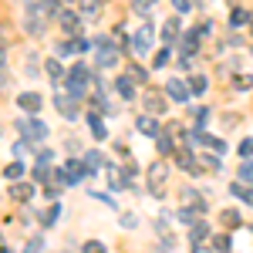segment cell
I'll return each instance as SVG.
<instances>
[{"label": "cell", "mask_w": 253, "mask_h": 253, "mask_svg": "<svg viewBox=\"0 0 253 253\" xmlns=\"http://www.w3.org/2000/svg\"><path fill=\"white\" fill-rule=\"evenodd\" d=\"M118 54H122V47H112L108 38H98L95 41V64H98V68H115Z\"/></svg>", "instance_id": "6da1fadb"}, {"label": "cell", "mask_w": 253, "mask_h": 253, "mask_svg": "<svg viewBox=\"0 0 253 253\" xmlns=\"http://www.w3.org/2000/svg\"><path fill=\"white\" fill-rule=\"evenodd\" d=\"M14 128L20 132V138H24V142H44V138H47V125H44L41 118H27V122H17Z\"/></svg>", "instance_id": "7a4b0ae2"}, {"label": "cell", "mask_w": 253, "mask_h": 253, "mask_svg": "<svg viewBox=\"0 0 253 253\" xmlns=\"http://www.w3.org/2000/svg\"><path fill=\"white\" fill-rule=\"evenodd\" d=\"M132 51L135 54H149L152 51V24H145V27H138L135 38H132Z\"/></svg>", "instance_id": "3957f363"}, {"label": "cell", "mask_w": 253, "mask_h": 253, "mask_svg": "<svg viewBox=\"0 0 253 253\" xmlns=\"http://www.w3.org/2000/svg\"><path fill=\"white\" fill-rule=\"evenodd\" d=\"M166 175H169V166H166V162L149 166V179H152V193H156V196H162V182H166Z\"/></svg>", "instance_id": "277c9868"}, {"label": "cell", "mask_w": 253, "mask_h": 253, "mask_svg": "<svg viewBox=\"0 0 253 253\" xmlns=\"http://www.w3.org/2000/svg\"><path fill=\"white\" fill-rule=\"evenodd\" d=\"M166 95L175 98V101H189V88H186V81H182V78H169V84H166Z\"/></svg>", "instance_id": "5b68a950"}, {"label": "cell", "mask_w": 253, "mask_h": 253, "mask_svg": "<svg viewBox=\"0 0 253 253\" xmlns=\"http://www.w3.org/2000/svg\"><path fill=\"white\" fill-rule=\"evenodd\" d=\"M64 172H68V182L75 186V182H81V179L88 175V169H84V162H78V159H68V166H64Z\"/></svg>", "instance_id": "8992f818"}, {"label": "cell", "mask_w": 253, "mask_h": 253, "mask_svg": "<svg viewBox=\"0 0 253 253\" xmlns=\"http://www.w3.org/2000/svg\"><path fill=\"white\" fill-rule=\"evenodd\" d=\"M58 112L64 118H78V105H75V98H71V95H61L58 98Z\"/></svg>", "instance_id": "52a82bcc"}, {"label": "cell", "mask_w": 253, "mask_h": 253, "mask_svg": "<svg viewBox=\"0 0 253 253\" xmlns=\"http://www.w3.org/2000/svg\"><path fill=\"white\" fill-rule=\"evenodd\" d=\"M17 105L24 108V112H41V95H34V91H24V95L17 98Z\"/></svg>", "instance_id": "ba28073f"}, {"label": "cell", "mask_w": 253, "mask_h": 253, "mask_svg": "<svg viewBox=\"0 0 253 253\" xmlns=\"http://www.w3.org/2000/svg\"><path fill=\"white\" fill-rule=\"evenodd\" d=\"M10 196H14L17 203H27V199L34 196V186H31V182H14V186H10Z\"/></svg>", "instance_id": "9c48e42d"}, {"label": "cell", "mask_w": 253, "mask_h": 253, "mask_svg": "<svg viewBox=\"0 0 253 253\" xmlns=\"http://www.w3.org/2000/svg\"><path fill=\"white\" fill-rule=\"evenodd\" d=\"M101 162H105V159H101V152H98V149L84 152V169H88V175H95L98 169H101Z\"/></svg>", "instance_id": "30bf717a"}, {"label": "cell", "mask_w": 253, "mask_h": 253, "mask_svg": "<svg viewBox=\"0 0 253 253\" xmlns=\"http://www.w3.org/2000/svg\"><path fill=\"white\" fill-rule=\"evenodd\" d=\"M138 132H142V135H149V138H152V135H159L156 118H149V115H145V118H138Z\"/></svg>", "instance_id": "8fae6325"}, {"label": "cell", "mask_w": 253, "mask_h": 253, "mask_svg": "<svg viewBox=\"0 0 253 253\" xmlns=\"http://www.w3.org/2000/svg\"><path fill=\"white\" fill-rule=\"evenodd\" d=\"M145 108H149L152 115H162V112H166V101L159 95H145Z\"/></svg>", "instance_id": "7c38bea8"}, {"label": "cell", "mask_w": 253, "mask_h": 253, "mask_svg": "<svg viewBox=\"0 0 253 253\" xmlns=\"http://www.w3.org/2000/svg\"><path fill=\"white\" fill-rule=\"evenodd\" d=\"M88 125H91V135H95V138H105V135H108V128H105V122H101L98 115H88Z\"/></svg>", "instance_id": "4fadbf2b"}, {"label": "cell", "mask_w": 253, "mask_h": 253, "mask_svg": "<svg viewBox=\"0 0 253 253\" xmlns=\"http://www.w3.org/2000/svg\"><path fill=\"white\" fill-rule=\"evenodd\" d=\"M115 88H118V95H122V98H132V95H135V84H132L128 78H118Z\"/></svg>", "instance_id": "5bb4252c"}, {"label": "cell", "mask_w": 253, "mask_h": 253, "mask_svg": "<svg viewBox=\"0 0 253 253\" xmlns=\"http://www.w3.org/2000/svg\"><path fill=\"white\" fill-rule=\"evenodd\" d=\"M44 68H47V78H51V81H61V75H64V71H61V61L58 58H51Z\"/></svg>", "instance_id": "9a60e30c"}, {"label": "cell", "mask_w": 253, "mask_h": 253, "mask_svg": "<svg viewBox=\"0 0 253 253\" xmlns=\"http://www.w3.org/2000/svg\"><path fill=\"white\" fill-rule=\"evenodd\" d=\"M88 78H91V71H88L84 64H75V68H71V81H78V84H84Z\"/></svg>", "instance_id": "2e32d148"}, {"label": "cell", "mask_w": 253, "mask_h": 253, "mask_svg": "<svg viewBox=\"0 0 253 253\" xmlns=\"http://www.w3.org/2000/svg\"><path fill=\"white\" fill-rule=\"evenodd\" d=\"M175 34H179V20H169V24L162 27V38H166V44H172Z\"/></svg>", "instance_id": "e0dca14e"}, {"label": "cell", "mask_w": 253, "mask_h": 253, "mask_svg": "<svg viewBox=\"0 0 253 253\" xmlns=\"http://www.w3.org/2000/svg\"><path fill=\"white\" fill-rule=\"evenodd\" d=\"M61 24H64L68 34H78V17L75 14H61Z\"/></svg>", "instance_id": "ac0fdd59"}, {"label": "cell", "mask_w": 253, "mask_h": 253, "mask_svg": "<svg viewBox=\"0 0 253 253\" xmlns=\"http://www.w3.org/2000/svg\"><path fill=\"white\" fill-rule=\"evenodd\" d=\"M3 175H7V179L14 182V179H20V175H24V166H20V162H10V166L3 169Z\"/></svg>", "instance_id": "d6986e66"}, {"label": "cell", "mask_w": 253, "mask_h": 253, "mask_svg": "<svg viewBox=\"0 0 253 253\" xmlns=\"http://www.w3.org/2000/svg\"><path fill=\"white\" fill-rule=\"evenodd\" d=\"M206 236H210V226H206V223H196V226H193V243L206 240Z\"/></svg>", "instance_id": "ffe728a7"}, {"label": "cell", "mask_w": 253, "mask_h": 253, "mask_svg": "<svg viewBox=\"0 0 253 253\" xmlns=\"http://www.w3.org/2000/svg\"><path fill=\"white\" fill-rule=\"evenodd\" d=\"M68 54H78L75 41H64V44H58V58H68Z\"/></svg>", "instance_id": "44dd1931"}, {"label": "cell", "mask_w": 253, "mask_h": 253, "mask_svg": "<svg viewBox=\"0 0 253 253\" xmlns=\"http://www.w3.org/2000/svg\"><path fill=\"white\" fill-rule=\"evenodd\" d=\"M230 193H233V196H240V199H247V203H253V193H250V189H243L240 182H233V186H230Z\"/></svg>", "instance_id": "7402d4cb"}, {"label": "cell", "mask_w": 253, "mask_h": 253, "mask_svg": "<svg viewBox=\"0 0 253 253\" xmlns=\"http://www.w3.org/2000/svg\"><path fill=\"white\" fill-rule=\"evenodd\" d=\"M247 17H250V14L236 7V10H233V20H230V27H243V24H247Z\"/></svg>", "instance_id": "603a6c76"}, {"label": "cell", "mask_w": 253, "mask_h": 253, "mask_svg": "<svg viewBox=\"0 0 253 253\" xmlns=\"http://www.w3.org/2000/svg\"><path fill=\"white\" fill-rule=\"evenodd\" d=\"M240 179L253 186V162H243V166H240Z\"/></svg>", "instance_id": "cb8c5ba5"}, {"label": "cell", "mask_w": 253, "mask_h": 253, "mask_svg": "<svg viewBox=\"0 0 253 253\" xmlns=\"http://www.w3.org/2000/svg\"><path fill=\"white\" fill-rule=\"evenodd\" d=\"M240 156L250 162V156H253V138H243V142H240Z\"/></svg>", "instance_id": "d4e9b609"}, {"label": "cell", "mask_w": 253, "mask_h": 253, "mask_svg": "<svg viewBox=\"0 0 253 253\" xmlns=\"http://www.w3.org/2000/svg\"><path fill=\"white\" fill-rule=\"evenodd\" d=\"M51 156H54L51 149H41V152H38V166H41V169H47V166H51Z\"/></svg>", "instance_id": "484cf974"}, {"label": "cell", "mask_w": 253, "mask_h": 253, "mask_svg": "<svg viewBox=\"0 0 253 253\" xmlns=\"http://www.w3.org/2000/svg\"><path fill=\"white\" fill-rule=\"evenodd\" d=\"M223 223H226V226H240V213H236V210H226V213H223Z\"/></svg>", "instance_id": "4316f807"}, {"label": "cell", "mask_w": 253, "mask_h": 253, "mask_svg": "<svg viewBox=\"0 0 253 253\" xmlns=\"http://www.w3.org/2000/svg\"><path fill=\"white\" fill-rule=\"evenodd\" d=\"M81 14H84V17H98V3H95V0H84Z\"/></svg>", "instance_id": "83f0119b"}, {"label": "cell", "mask_w": 253, "mask_h": 253, "mask_svg": "<svg viewBox=\"0 0 253 253\" xmlns=\"http://www.w3.org/2000/svg\"><path fill=\"white\" fill-rule=\"evenodd\" d=\"M58 213H61V206H51V210L44 213V219H41V223H44V226H51V223L58 219Z\"/></svg>", "instance_id": "f1b7e54d"}, {"label": "cell", "mask_w": 253, "mask_h": 253, "mask_svg": "<svg viewBox=\"0 0 253 253\" xmlns=\"http://www.w3.org/2000/svg\"><path fill=\"white\" fill-rule=\"evenodd\" d=\"M213 247H216L219 253H226V250H230V236H216V240H213Z\"/></svg>", "instance_id": "f546056e"}, {"label": "cell", "mask_w": 253, "mask_h": 253, "mask_svg": "<svg viewBox=\"0 0 253 253\" xmlns=\"http://www.w3.org/2000/svg\"><path fill=\"white\" fill-rule=\"evenodd\" d=\"M169 54H172V47H162V51L156 54V68H162V64L169 61Z\"/></svg>", "instance_id": "4dcf8cb0"}, {"label": "cell", "mask_w": 253, "mask_h": 253, "mask_svg": "<svg viewBox=\"0 0 253 253\" xmlns=\"http://www.w3.org/2000/svg\"><path fill=\"white\" fill-rule=\"evenodd\" d=\"M84 253H105V247H101L98 240H88V243H84Z\"/></svg>", "instance_id": "1f68e13d"}, {"label": "cell", "mask_w": 253, "mask_h": 253, "mask_svg": "<svg viewBox=\"0 0 253 253\" xmlns=\"http://www.w3.org/2000/svg\"><path fill=\"white\" fill-rule=\"evenodd\" d=\"M152 3H156V0H135V10H138V14H145Z\"/></svg>", "instance_id": "d6a6232c"}, {"label": "cell", "mask_w": 253, "mask_h": 253, "mask_svg": "<svg viewBox=\"0 0 253 253\" xmlns=\"http://www.w3.org/2000/svg\"><path fill=\"white\" fill-rule=\"evenodd\" d=\"M206 118H210V108H196V122L199 125H206Z\"/></svg>", "instance_id": "836d02e7"}, {"label": "cell", "mask_w": 253, "mask_h": 253, "mask_svg": "<svg viewBox=\"0 0 253 253\" xmlns=\"http://www.w3.org/2000/svg\"><path fill=\"white\" fill-rule=\"evenodd\" d=\"M128 75H132V78H135V81H145V78H149V75H145V71H142V68H132V71H128Z\"/></svg>", "instance_id": "e575fe53"}, {"label": "cell", "mask_w": 253, "mask_h": 253, "mask_svg": "<svg viewBox=\"0 0 253 253\" xmlns=\"http://www.w3.org/2000/svg\"><path fill=\"white\" fill-rule=\"evenodd\" d=\"M193 91H206V78H193Z\"/></svg>", "instance_id": "d590c367"}, {"label": "cell", "mask_w": 253, "mask_h": 253, "mask_svg": "<svg viewBox=\"0 0 253 253\" xmlns=\"http://www.w3.org/2000/svg\"><path fill=\"white\" fill-rule=\"evenodd\" d=\"M169 145H172V138H169V135L159 138V149H162V152H169Z\"/></svg>", "instance_id": "8d00e7d4"}, {"label": "cell", "mask_w": 253, "mask_h": 253, "mask_svg": "<svg viewBox=\"0 0 253 253\" xmlns=\"http://www.w3.org/2000/svg\"><path fill=\"white\" fill-rule=\"evenodd\" d=\"M41 250V240H31V243H27V250H24V253H38Z\"/></svg>", "instance_id": "74e56055"}, {"label": "cell", "mask_w": 253, "mask_h": 253, "mask_svg": "<svg viewBox=\"0 0 253 253\" xmlns=\"http://www.w3.org/2000/svg\"><path fill=\"white\" fill-rule=\"evenodd\" d=\"M172 7L175 10H189V0H172Z\"/></svg>", "instance_id": "f35d334b"}, {"label": "cell", "mask_w": 253, "mask_h": 253, "mask_svg": "<svg viewBox=\"0 0 253 253\" xmlns=\"http://www.w3.org/2000/svg\"><path fill=\"white\" fill-rule=\"evenodd\" d=\"M193 253H210V250H203V247H199V243H196V250Z\"/></svg>", "instance_id": "ab89813d"}, {"label": "cell", "mask_w": 253, "mask_h": 253, "mask_svg": "<svg viewBox=\"0 0 253 253\" xmlns=\"http://www.w3.org/2000/svg\"><path fill=\"white\" fill-rule=\"evenodd\" d=\"M3 253H14V250H10V247H3Z\"/></svg>", "instance_id": "60d3db41"}]
</instances>
